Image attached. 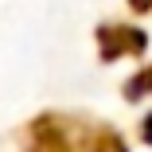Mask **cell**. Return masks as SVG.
<instances>
[{"mask_svg":"<svg viewBox=\"0 0 152 152\" xmlns=\"http://www.w3.org/2000/svg\"><path fill=\"white\" fill-rule=\"evenodd\" d=\"M74 117H55V113H47V117H35L31 121V140L35 144H47V148H86V144H121V137L117 133H109V129H82V121L78 125H70Z\"/></svg>","mask_w":152,"mask_h":152,"instance_id":"cell-1","label":"cell"},{"mask_svg":"<svg viewBox=\"0 0 152 152\" xmlns=\"http://www.w3.org/2000/svg\"><path fill=\"white\" fill-rule=\"evenodd\" d=\"M144 140L152 144V113H148V121H144Z\"/></svg>","mask_w":152,"mask_h":152,"instance_id":"cell-5","label":"cell"},{"mask_svg":"<svg viewBox=\"0 0 152 152\" xmlns=\"http://www.w3.org/2000/svg\"><path fill=\"white\" fill-rule=\"evenodd\" d=\"M129 4H133L137 12H148V8H152V0H129Z\"/></svg>","mask_w":152,"mask_h":152,"instance_id":"cell-4","label":"cell"},{"mask_svg":"<svg viewBox=\"0 0 152 152\" xmlns=\"http://www.w3.org/2000/svg\"><path fill=\"white\" fill-rule=\"evenodd\" d=\"M144 31L137 27H125V23H105L98 27V47H102V58H121V55H140L144 51Z\"/></svg>","mask_w":152,"mask_h":152,"instance_id":"cell-2","label":"cell"},{"mask_svg":"<svg viewBox=\"0 0 152 152\" xmlns=\"http://www.w3.org/2000/svg\"><path fill=\"white\" fill-rule=\"evenodd\" d=\"M144 94H152V66L125 82V98H129V102H137V98H144Z\"/></svg>","mask_w":152,"mask_h":152,"instance_id":"cell-3","label":"cell"}]
</instances>
